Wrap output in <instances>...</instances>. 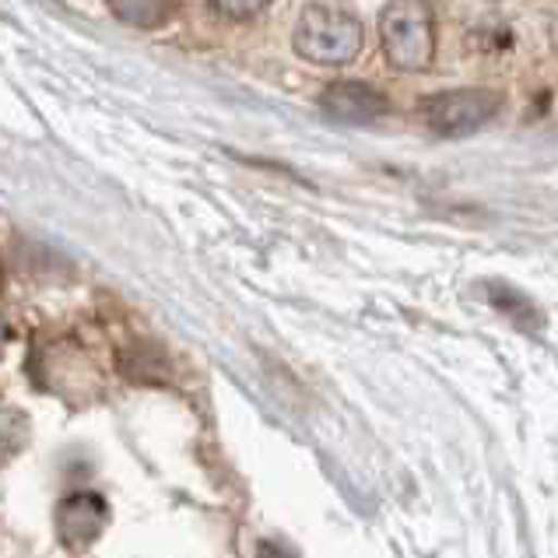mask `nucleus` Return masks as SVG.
<instances>
[{
	"label": "nucleus",
	"instance_id": "1",
	"mask_svg": "<svg viewBox=\"0 0 558 558\" xmlns=\"http://www.w3.org/2000/svg\"><path fill=\"white\" fill-rule=\"evenodd\" d=\"M379 43L397 71H425L436 60V14L428 0H390L379 14Z\"/></svg>",
	"mask_w": 558,
	"mask_h": 558
},
{
	"label": "nucleus",
	"instance_id": "2",
	"mask_svg": "<svg viewBox=\"0 0 558 558\" xmlns=\"http://www.w3.org/2000/svg\"><path fill=\"white\" fill-rule=\"evenodd\" d=\"M295 53L320 68H344L362 53L365 32L359 19L333 8H306L295 25Z\"/></svg>",
	"mask_w": 558,
	"mask_h": 558
},
{
	"label": "nucleus",
	"instance_id": "3",
	"mask_svg": "<svg viewBox=\"0 0 558 558\" xmlns=\"http://www.w3.org/2000/svg\"><path fill=\"white\" fill-rule=\"evenodd\" d=\"M502 95L492 88H453L425 99L422 120L439 137H468L477 134L499 117Z\"/></svg>",
	"mask_w": 558,
	"mask_h": 558
},
{
	"label": "nucleus",
	"instance_id": "4",
	"mask_svg": "<svg viewBox=\"0 0 558 558\" xmlns=\"http://www.w3.org/2000/svg\"><path fill=\"white\" fill-rule=\"evenodd\" d=\"M320 106H324V113L338 123H373L379 117H387V109H390L387 95L362 82H333L320 95Z\"/></svg>",
	"mask_w": 558,
	"mask_h": 558
},
{
	"label": "nucleus",
	"instance_id": "5",
	"mask_svg": "<svg viewBox=\"0 0 558 558\" xmlns=\"http://www.w3.org/2000/svg\"><path fill=\"white\" fill-rule=\"evenodd\" d=\"M106 8L131 28H158L177 19L180 0H106Z\"/></svg>",
	"mask_w": 558,
	"mask_h": 558
},
{
	"label": "nucleus",
	"instance_id": "6",
	"mask_svg": "<svg viewBox=\"0 0 558 558\" xmlns=\"http://www.w3.org/2000/svg\"><path fill=\"white\" fill-rule=\"evenodd\" d=\"M215 11H221L226 19H253V14H260L270 0H211Z\"/></svg>",
	"mask_w": 558,
	"mask_h": 558
},
{
	"label": "nucleus",
	"instance_id": "7",
	"mask_svg": "<svg viewBox=\"0 0 558 558\" xmlns=\"http://www.w3.org/2000/svg\"><path fill=\"white\" fill-rule=\"evenodd\" d=\"M4 338H8V330H4V320H0V344H4Z\"/></svg>",
	"mask_w": 558,
	"mask_h": 558
},
{
	"label": "nucleus",
	"instance_id": "8",
	"mask_svg": "<svg viewBox=\"0 0 558 558\" xmlns=\"http://www.w3.org/2000/svg\"><path fill=\"white\" fill-rule=\"evenodd\" d=\"M0 284H4V264H0Z\"/></svg>",
	"mask_w": 558,
	"mask_h": 558
}]
</instances>
